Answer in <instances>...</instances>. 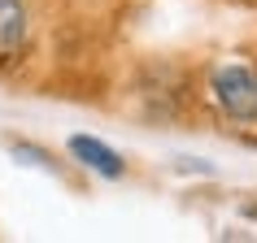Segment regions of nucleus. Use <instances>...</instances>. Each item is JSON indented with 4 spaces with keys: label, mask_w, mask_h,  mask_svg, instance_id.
Returning a JSON list of instances; mask_svg holds the SVG:
<instances>
[{
    "label": "nucleus",
    "mask_w": 257,
    "mask_h": 243,
    "mask_svg": "<svg viewBox=\"0 0 257 243\" xmlns=\"http://www.w3.org/2000/svg\"><path fill=\"white\" fill-rule=\"evenodd\" d=\"M214 104L235 122H257V74L248 66H222L209 82Z\"/></svg>",
    "instance_id": "obj_1"
},
{
    "label": "nucleus",
    "mask_w": 257,
    "mask_h": 243,
    "mask_svg": "<svg viewBox=\"0 0 257 243\" xmlns=\"http://www.w3.org/2000/svg\"><path fill=\"white\" fill-rule=\"evenodd\" d=\"M27 44V9L22 0H0V56H14Z\"/></svg>",
    "instance_id": "obj_3"
},
{
    "label": "nucleus",
    "mask_w": 257,
    "mask_h": 243,
    "mask_svg": "<svg viewBox=\"0 0 257 243\" xmlns=\"http://www.w3.org/2000/svg\"><path fill=\"white\" fill-rule=\"evenodd\" d=\"M70 156L79 165H87L92 174H100V178H122V156L109 144H100V139H92V135H70Z\"/></svg>",
    "instance_id": "obj_2"
}]
</instances>
